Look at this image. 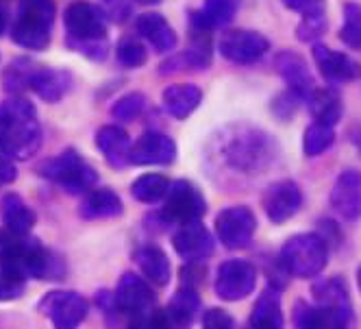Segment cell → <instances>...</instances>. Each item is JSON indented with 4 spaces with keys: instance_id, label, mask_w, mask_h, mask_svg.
<instances>
[{
    "instance_id": "28",
    "label": "cell",
    "mask_w": 361,
    "mask_h": 329,
    "mask_svg": "<svg viewBox=\"0 0 361 329\" xmlns=\"http://www.w3.org/2000/svg\"><path fill=\"white\" fill-rule=\"evenodd\" d=\"M79 214L83 218H111L122 214V201L116 192L102 188V190H90V194L83 198Z\"/></svg>"
},
{
    "instance_id": "20",
    "label": "cell",
    "mask_w": 361,
    "mask_h": 329,
    "mask_svg": "<svg viewBox=\"0 0 361 329\" xmlns=\"http://www.w3.org/2000/svg\"><path fill=\"white\" fill-rule=\"evenodd\" d=\"M279 74L283 77V81H286L290 85V90L296 94V96H302V98H309V94H312L316 90V83H314V77L312 72H309L307 64L294 55V53H281L274 61Z\"/></svg>"
},
{
    "instance_id": "29",
    "label": "cell",
    "mask_w": 361,
    "mask_h": 329,
    "mask_svg": "<svg viewBox=\"0 0 361 329\" xmlns=\"http://www.w3.org/2000/svg\"><path fill=\"white\" fill-rule=\"evenodd\" d=\"M309 109H312L314 118L318 122H326V124H335L342 118V98L335 90H314L309 94Z\"/></svg>"
},
{
    "instance_id": "44",
    "label": "cell",
    "mask_w": 361,
    "mask_h": 329,
    "mask_svg": "<svg viewBox=\"0 0 361 329\" xmlns=\"http://www.w3.org/2000/svg\"><path fill=\"white\" fill-rule=\"evenodd\" d=\"M180 277H183V284L185 286H198L204 282V266L202 268H194V266H185L180 268Z\"/></svg>"
},
{
    "instance_id": "17",
    "label": "cell",
    "mask_w": 361,
    "mask_h": 329,
    "mask_svg": "<svg viewBox=\"0 0 361 329\" xmlns=\"http://www.w3.org/2000/svg\"><path fill=\"white\" fill-rule=\"evenodd\" d=\"M94 142L111 168H124L126 164H131L133 146H131V140H128V133L120 129V126H114V124L102 126V129H98Z\"/></svg>"
},
{
    "instance_id": "32",
    "label": "cell",
    "mask_w": 361,
    "mask_h": 329,
    "mask_svg": "<svg viewBox=\"0 0 361 329\" xmlns=\"http://www.w3.org/2000/svg\"><path fill=\"white\" fill-rule=\"evenodd\" d=\"M250 325L257 327H281L283 325V314H281V301L274 292H266L255 303L252 314H250Z\"/></svg>"
},
{
    "instance_id": "15",
    "label": "cell",
    "mask_w": 361,
    "mask_h": 329,
    "mask_svg": "<svg viewBox=\"0 0 361 329\" xmlns=\"http://www.w3.org/2000/svg\"><path fill=\"white\" fill-rule=\"evenodd\" d=\"M174 157H176V146L172 138L159 131L144 133L131 148V164L137 166H164V164H172Z\"/></svg>"
},
{
    "instance_id": "13",
    "label": "cell",
    "mask_w": 361,
    "mask_h": 329,
    "mask_svg": "<svg viewBox=\"0 0 361 329\" xmlns=\"http://www.w3.org/2000/svg\"><path fill=\"white\" fill-rule=\"evenodd\" d=\"M116 308L122 314H146L152 306H154V292L150 290L148 282H144L142 277L126 273L122 275V280L116 288Z\"/></svg>"
},
{
    "instance_id": "31",
    "label": "cell",
    "mask_w": 361,
    "mask_h": 329,
    "mask_svg": "<svg viewBox=\"0 0 361 329\" xmlns=\"http://www.w3.org/2000/svg\"><path fill=\"white\" fill-rule=\"evenodd\" d=\"M200 310V299L192 288L180 290L172 297L170 306H168V316L176 323V325H188L194 321L196 312Z\"/></svg>"
},
{
    "instance_id": "2",
    "label": "cell",
    "mask_w": 361,
    "mask_h": 329,
    "mask_svg": "<svg viewBox=\"0 0 361 329\" xmlns=\"http://www.w3.org/2000/svg\"><path fill=\"white\" fill-rule=\"evenodd\" d=\"M70 48L79 50L90 59L107 57V24L102 9L92 3H72L63 13Z\"/></svg>"
},
{
    "instance_id": "4",
    "label": "cell",
    "mask_w": 361,
    "mask_h": 329,
    "mask_svg": "<svg viewBox=\"0 0 361 329\" xmlns=\"http://www.w3.org/2000/svg\"><path fill=\"white\" fill-rule=\"evenodd\" d=\"M57 7L53 0H20L11 24V40L27 50H44L50 44Z\"/></svg>"
},
{
    "instance_id": "19",
    "label": "cell",
    "mask_w": 361,
    "mask_h": 329,
    "mask_svg": "<svg viewBox=\"0 0 361 329\" xmlns=\"http://www.w3.org/2000/svg\"><path fill=\"white\" fill-rule=\"evenodd\" d=\"M333 208L338 210L344 218L355 220L361 216V174L357 170H346L335 181L333 194Z\"/></svg>"
},
{
    "instance_id": "6",
    "label": "cell",
    "mask_w": 361,
    "mask_h": 329,
    "mask_svg": "<svg viewBox=\"0 0 361 329\" xmlns=\"http://www.w3.org/2000/svg\"><path fill=\"white\" fill-rule=\"evenodd\" d=\"M272 157L270 140L259 131L235 129V136H228L222 142V160L240 172L262 170Z\"/></svg>"
},
{
    "instance_id": "7",
    "label": "cell",
    "mask_w": 361,
    "mask_h": 329,
    "mask_svg": "<svg viewBox=\"0 0 361 329\" xmlns=\"http://www.w3.org/2000/svg\"><path fill=\"white\" fill-rule=\"evenodd\" d=\"M329 258L326 242L316 234H298L290 238L281 249V264L286 273L294 277H316L324 266Z\"/></svg>"
},
{
    "instance_id": "10",
    "label": "cell",
    "mask_w": 361,
    "mask_h": 329,
    "mask_svg": "<svg viewBox=\"0 0 361 329\" xmlns=\"http://www.w3.org/2000/svg\"><path fill=\"white\" fill-rule=\"evenodd\" d=\"M257 270L244 260H228L220 264L216 275V294L224 301H240L255 290Z\"/></svg>"
},
{
    "instance_id": "16",
    "label": "cell",
    "mask_w": 361,
    "mask_h": 329,
    "mask_svg": "<svg viewBox=\"0 0 361 329\" xmlns=\"http://www.w3.org/2000/svg\"><path fill=\"white\" fill-rule=\"evenodd\" d=\"M172 244L178 256L188 262H200L214 253V238L198 220L180 227L172 238Z\"/></svg>"
},
{
    "instance_id": "25",
    "label": "cell",
    "mask_w": 361,
    "mask_h": 329,
    "mask_svg": "<svg viewBox=\"0 0 361 329\" xmlns=\"http://www.w3.org/2000/svg\"><path fill=\"white\" fill-rule=\"evenodd\" d=\"M294 323L298 327H344L350 323V310H335L326 306H296Z\"/></svg>"
},
{
    "instance_id": "22",
    "label": "cell",
    "mask_w": 361,
    "mask_h": 329,
    "mask_svg": "<svg viewBox=\"0 0 361 329\" xmlns=\"http://www.w3.org/2000/svg\"><path fill=\"white\" fill-rule=\"evenodd\" d=\"M135 29L154 50H157V53H168V50H172L176 46V33L166 22V18L159 13L140 16L135 22Z\"/></svg>"
},
{
    "instance_id": "18",
    "label": "cell",
    "mask_w": 361,
    "mask_h": 329,
    "mask_svg": "<svg viewBox=\"0 0 361 329\" xmlns=\"http://www.w3.org/2000/svg\"><path fill=\"white\" fill-rule=\"evenodd\" d=\"M314 59L324 74V79H329L331 83H346L361 77V66L357 61H353L344 53H335L326 46L314 48Z\"/></svg>"
},
{
    "instance_id": "8",
    "label": "cell",
    "mask_w": 361,
    "mask_h": 329,
    "mask_svg": "<svg viewBox=\"0 0 361 329\" xmlns=\"http://www.w3.org/2000/svg\"><path fill=\"white\" fill-rule=\"evenodd\" d=\"M37 308L59 329H72L76 325H81L87 316V301L79 292H72V290L48 292L39 301Z\"/></svg>"
},
{
    "instance_id": "40",
    "label": "cell",
    "mask_w": 361,
    "mask_h": 329,
    "mask_svg": "<svg viewBox=\"0 0 361 329\" xmlns=\"http://www.w3.org/2000/svg\"><path fill=\"white\" fill-rule=\"evenodd\" d=\"M144 105H146L144 94L131 92V94H126V96L116 100L114 107H111V116L116 120H122V122H131V120H135L144 112Z\"/></svg>"
},
{
    "instance_id": "21",
    "label": "cell",
    "mask_w": 361,
    "mask_h": 329,
    "mask_svg": "<svg viewBox=\"0 0 361 329\" xmlns=\"http://www.w3.org/2000/svg\"><path fill=\"white\" fill-rule=\"evenodd\" d=\"M72 88V74L68 70H57V68H42L37 66L33 79H31V90L46 103H57L61 100Z\"/></svg>"
},
{
    "instance_id": "34",
    "label": "cell",
    "mask_w": 361,
    "mask_h": 329,
    "mask_svg": "<svg viewBox=\"0 0 361 329\" xmlns=\"http://www.w3.org/2000/svg\"><path fill=\"white\" fill-rule=\"evenodd\" d=\"M312 292L318 301V306H326V308H335V310H350L346 286L340 280L320 282L314 286Z\"/></svg>"
},
{
    "instance_id": "14",
    "label": "cell",
    "mask_w": 361,
    "mask_h": 329,
    "mask_svg": "<svg viewBox=\"0 0 361 329\" xmlns=\"http://www.w3.org/2000/svg\"><path fill=\"white\" fill-rule=\"evenodd\" d=\"M302 205L300 188L294 181H276L264 194V208L272 222L281 225L290 220Z\"/></svg>"
},
{
    "instance_id": "37",
    "label": "cell",
    "mask_w": 361,
    "mask_h": 329,
    "mask_svg": "<svg viewBox=\"0 0 361 329\" xmlns=\"http://www.w3.org/2000/svg\"><path fill=\"white\" fill-rule=\"evenodd\" d=\"M340 40L350 48H361V7L355 3L344 7V27L340 31Z\"/></svg>"
},
{
    "instance_id": "26",
    "label": "cell",
    "mask_w": 361,
    "mask_h": 329,
    "mask_svg": "<svg viewBox=\"0 0 361 329\" xmlns=\"http://www.w3.org/2000/svg\"><path fill=\"white\" fill-rule=\"evenodd\" d=\"M233 13H235L233 0H204L202 9L192 13V22H194V29L212 31V29L226 27V24L233 20Z\"/></svg>"
},
{
    "instance_id": "24",
    "label": "cell",
    "mask_w": 361,
    "mask_h": 329,
    "mask_svg": "<svg viewBox=\"0 0 361 329\" xmlns=\"http://www.w3.org/2000/svg\"><path fill=\"white\" fill-rule=\"evenodd\" d=\"M164 107L172 118L183 120L188 118L202 100V92L196 85L190 83H178V85H170L164 90Z\"/></svg>"
},
{
    "instance_id": "42",
    "label": "cell",
    "mask_w": 361,
    "mask_h": 329,
    "mask_svg": "<svg viewBox=\"0 0 361 329\" xmlns=\"http://www.w3.org/2000/svg\"><path fill=\"white\" fill-rule=\"evenodd\" d=\"M16 179H18L16 164L11 162L9 155L0 153V184H13Z\"/></svg>"
},
{
    "instance_id": "12",
    "label": "cell",
    "mask_w": 361,
    "mask_h": 329,
    "mask_svg": "<svg viewBox=\"0 0 361 329\" xmlns=\"http://www.w3.org/2000/svg\"><path fill=\"white\" fill-rule=\"evenodd\" d=\"M268 40L262 33L238 29L220 37V53L233 64H252L268 53Z\"/></svg>"
},
{
    "instance_id": "27",
    "label": "cell",
    "mask_w": 361,
    "mask_h": 329,
    "mask_svg": "<svg viewBox=\"0 0 361 329\" xmlns=\"http://www.w3.org/2000/svg\"><path fill=\"white\" fill-rule=\"evenodd\" d=\"M135 262L148 282L166 286L170 282V262L166 253L157 246H142L135 253Z\"/></svg>"
},
{
    "instance_id": "39",
    "label": "cell",
    "mask_w": 361,
    "mask_h": 329,
    "mask_svg": "<svg viewBox=\"0 0 361 329\" xmlns=\"http://www.w3.org/2000/svg\"><path fill=\"white\" fill-rule=\"evenodd\" d=\"M116 53H118V61L126 68H140L146 64L148 59V53H146V46L135 40V37H124L118 48H116Z\"/></svg>"
},
{
    "instance_id": "23",
    "label": "cell",
    "mask_w": 361,
    "mask_h": 329,
    "mask_svg": "<svg viewBox=\"0 0 361 329\" xmlns=\"http://www.w3.org/2000/svg\"><path fill=\"white\" fill-rule=\"evenodd\" d=\"M0 218H3V225L7 229H11L16 234H29L37 220L35 212L24 203V198L16 192H9L3 196V203H0Z\"/></svg>"
},
{
    "instance_id": "33",
    "label": "cell",
    "mask_w": 361,
    "mask_h": 329,
    "mask_svg": "<svg viewBox=\"0 0 361 329\" xmlns=\"http://www.w3.org/2000/svg\"><path fill=\"white\" fill-rule=\"evenodd\" d=\"M168 179L161 174H142L140 179L133 181L131 186V194L142 201V203H157V201L166 198L168 194Z\"/></svg>"
},
{
    "instance_id": "1",
    "label": "cell",
    "mask_w": 361,
    "mask_h": 329,
    "mask_svg": "<svg viewBox=\"0 0 361 329\" xmlns=\"http://www.w3.org/2000/svg\"><path fill=\"white\" fill-rule=\"evenodd\" d=\"M42 146V126L33 103L11 96L0 103V153L29 160Z\"/></svg>"
},
{
    "instance_id": "35",
    "label": "cell",
    "mask_w": 361,
    "mask_h": 329,
    "mask_svg": "<svg viewBox=\"0 0 361 329\" xmlns=\"http://www.w3.org/2000/svg\"><path fill=\"white\" fill-rule=\"evenodd\" d=\"M335 140V131H333V124H326V122H314L309 129L305 131V138H302V150L305 155L309 157H316L320 153L333 144Z\"/></svg>"
},
{
    "instance_id": "45",
    "label": "cell",
    "mask_w": 361,
    "mask_h": 329,
    "mask_svg": "<svg viewBox=\"0 0 361 329\" xmlns=\"http://www.w3.org/2000/svg\"><path fill=\"white\" fill-rule=\"evenodd\" d=\"M283 5H286L288 9H294V11H307L312 7L322 5V3L320 0H283Z\"/></svg>"
},
{
    "instance_id": "36",
    "label": "cell",
    "mask_w": 361,
    "mask_h": 329,
    "mask_svg": "<svg viewBox=\"0 0 361 329\" xmlns=\"http://www.w3.org/2000/svg\"><path fill=\"white\" fill-rule=\"evenodd\" d=\"M35 70H37V66L33 61H29V59H16L7 68L5 77H3L5 90H9V92H22V90L31 88V79H33Z\"/></svg>"
},
{
    "instance_id": "48",
    "label": "cell",
    "mask_w": 361,
    "mask_h": 329,
    "mask_svg": "<svg viewBox=\"0 0 361 329\" xmlns=\"http://www.w3.org/2000/svg\"><path fill=\"white\" fill-rule=\"evenodd\" d=\"M357 284H359V290H361V268L357 270Z\"/></svg>"
},
{
    "instance_id": "46",
    "label": "cell",
    "mask_w": 361,
    "mask_h": 329,
    "mask_svg": "<svg viewBox=\"0 0 361 329\" xmlns=\"http://www.w3.org/2000/svg\"><path fill=\"white\" fill-rule=\"evenodd\" d=\"M5 29H7V13L0 9V35L5 33Z\"/></svg>"
},
{
    "instance_id": "11",
    "label": "cell",
    "mask_w": 361,
    "mask_h": 329,
    "mask_svg": "<svg viewBox=\"0 0 361 329\" xmlns=\"http://www.w3.org/2000/svg\"><path fill=\"white\" fill-rule=\"evenodd\" d=\"M255 227L257 218L244 205L226 208L216 218V234L226 249H244L252 240Z\"/></svg>"
},
{
    "instance_id": "3",
    "label": "cell",
    "mask_w": 361,
    "mask_h": 329,
    "mask_svg": "<svg viewBox=\"0 0 361 329\" xmlns=\"http://www.w3.org/2000/svg\"><path fill=\"white\" fill-rule=\"evenodd\" d=\"M0 260L18 264L33 280H61V262L27 234L0 229Z\"/></svg>"
},
{
    "instance_id": "5",
    "label": "cell",
    "mask_w": 361,
    "mask_h": 329,
    "mask_svg": "<svg viewBox=\"0 0 361 329\" xmlns=\"http://www.w3.org/2000/svg\"><path fill=\"white\" fill-rule=\"evenodd\" d=\"M37 170L44 179L57 184L70 194L90 192L98 181L96 170L74 150H66V153H59L57 157L42 162Z\"/></svg>"
},
{
    "instance_id": "43",
    "label": "cell",
    "mask_w": 361,
    "mask_h": 329,
    "mask_svg": "<svg viewBox=\"0 0 361 329\" xmlns=\"http://www.w3.org/2000/svg\"><path fill=\"white\" fill-rule=\"evenodd\" d=\"M202 323L207 327H231V325H233V318H231L222 310H209L207 314L202 316Z\"/></svg>"
},
{
    "instance_id": "9",
    "label": "cell",
    "mask_w": 361,
    "mask_h": 329,
    "mask_svg": "<svg viewBox=\"0 0 361 329\" xmlns=\"http://www.w3.org/2000/svg\"><path fill=\"white\" fill-rule=\"evenodd\" d=\"M161 214L168 222L176 225L196 222L204 214V198L190 181H176L168 188Z\"/></svg>"
},
{
    "instance_id": "41",
    "label": "cell",
    "mask_w": 361,
    "mask_h": 329,
    "mask_svg": "<svg viewBox=\"0 0 361 329\" xmlns=\"http://www.w3.org/2000/svg\"><path fill=\"white\" fill-rule=\"evenodd\" d=\"M135 0H102V13L114 22H124L133 13Z\"/></svg>"
},
{
    "instance_id": "30",
    "label": "cell",
    "mask_w": 361,
    "mask_h": 329,
    "mask_svg": "<svg viewBox=\"0 0 361 329\" xmlns=\"http://www.w3.org/2000/svg\"><path fill=\"white\" fill-rule=\"evenodd\" d=\"M27 273L9 260H0V301L20 299L27 290Z\"/></svg>"
},
{
    "instance_id": "38",
    "label": "cell",
    "mask_w": 361,
    "mask_h": 329,
    "mask_svg": "<svg viewBox=\"0 0 361 329\" xmlns=\"http://www.w3.org/2000/svg\"><path fill=\"white\" fill-rule=\"evenodd\" d=\"M324 27H326L324 7L318 5V7L307 9V11H302V20L298 24V40L300 42H312V40L322 35Z\"/></svg>"
},
{
    "instance_id": "47",
    "label": "cell",
    "mask_w": 361,
    "mask_h": 329,
    "mask_svg": "<svg viewBox=\"0 0 361 329\" xmlns=\"http://www.w3.org/2000/svg\"><path fill=\"white\" fill-rule=\"evenodd\" d=\"M140 3H144V5H157V3H161V0H140Z\"/></svg>"
}]
</instances>
